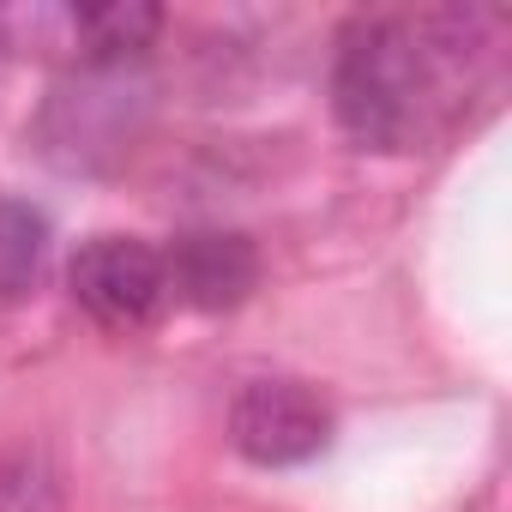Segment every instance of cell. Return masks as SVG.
<instances>
[{"instance_id": "cell-1", "label": "cell", "mask_w": 512, "mask_h": 512, "mask_svg": "<svg viewBox=\"0 0 512 512\" xmlns=\"http://www.w3.org/2000/svg\"><path fill=\"white\" fill-rule=\"evenodd\" d=\"M470 25L464 13H374L338 37L332 109L356 145L416 151L440 133L470 79Z\"/></svg>"}, {"instance_id": "cell-2", "label": "cell", "mask_w": 512, "mask_h": 512, "mask_svg": "<svg viewBox=\"0 0 512 512\" xmlns=\"http://www.w3.org/2000/svg\"><path fill=\"white\" fill-rule=\"evenodd\" d=\"M67 290L97 326L139 332L169 302V272H163V253L139 235H91L67 266Z\"/></svg>"}, {"instance_id": "cell-3", "label": "cell", "mask_w": 512, "mask_h": 512, "mask_svg": "<svg viewBox=\"0 0 512 512\" xmlns=\"http://www.w3.org/2000/svg\"><path fill=\"white\" fill-rule=\"evenodd\" d=\"M332 404L308 380H247L229 404V440L247 464H308L332 446Z\"/></svg>"}, {"instance_id": "cell-4", "label": "cell", "mask_w": 512, "mask_h": 512, "mask_svg": "<svg viewBox=\"0 0 512 512\" xmlns=\"http://www.w3.org/2000/svg\"><path fill=\"white\" fill-rule=\"evenodd\" d=\"M163 272H169V296L181 308L199 314H229L253 296L260 284V253H253L247 235L235 229H193L163 253Z\"/></svg>"}, {"instance_id": "cell-5", "label": "cell", "mask_w": 512, "mask_h": 512, "mask_svg": "<svg viewBox=\"0 0 512 512\" xmlns=\"http://www.w3.org/2000/svg\"><path fill=\"white\" fill-rule=\"evenodd\" d=\"M55 25L67 31V49H79L85 67H127L139 49H151L163 13L139 0H109V7H67L55 13Z\"/></svg>"}, {"instance_id": "cell-6", "label": "cell", "mask_w": 512, "mask_h": 512, "mask_svg": "<svg viewBox=\"0 0 512 512\" xmlns=\"http://www.w3.org/2000/svg\"><path fill=\"white\" fill-rule=\"evenodd\" d=\"M49 260V217L31 199H0V302L37 290Z\"/></svg>"}, {"instance_id": "cell-7", "label": "cell", "mask_w": 512, "mask_h": 512, "mask_svg": "<svg viewBox=\"0 0 512 512\" xmlns=\"http://www.w3.org/2000/svg\"><path fill=\"white\" fill-rule=\"evenodd\" d=\"M49 506H55V482L37 470V458L0 470V512H49Z\"/></svg>"}]
</instances>
